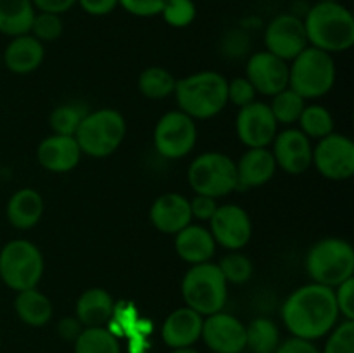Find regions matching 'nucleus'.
Returning a JSON list of instances; mask_svg holds the SVG:
<instances>
[{
    "mask_svg": "<svg viewBox=\"0 0 354 353\" xmlns=\"http://www.w3.org/2000/svg\"><path fill=\"white\" fill-rule=\"evenodd\" d=\"M339 310L334 287L311 282L294 291L282 305V320L294 338L315 341L334 329Z\"/></svg>",
    "mask_w": 354,
    "mask_h": 353,
    "instance_id": "nucleus-1",
    "label": "nucleus"
},
{
    "mask_svg": "<svg viewBox=\"0 0 354 353\" xmlns=\"http://www.w3.org/2000/svg\"><path fill=\"white\" fill-rule=\"evenodd\" d=\"M303 23L308 44L327 54L346 52L354 45V16L341 2L313 3Z\"/></svg>",
    "mask_w": 354,
    "mask_h": 353,
    "instance_id": "nucleus-2",
    "label": "nucleus"
},
{
    "mask_svg": "<svg viewBox=\"0 0 354 353\" xmlns=\"http://www.w3.org/2000/svg\"><path fill=\"white\" fill-rule=\"evenodd\" d=\"M228 80L216 71H199L176 80L175 97L180 111L192 120H209L228 104Z\"/></svg>",
    "mask_w": 354,
    "mask_h": 353,
    "instance_id": "nucleus-3",
    "label": "nucleus"
},
{
    "mask_svg": "<svg viewBox=\"0 0 354 353\" xmlns=\"http://www.w3.org/2000/svg\"><path fill=\"white\" fill-rule=\"evenodd\" d=\"M127 135V121L123 114L111 107L86 113L76 130L75 138L82 154L92 158H106L116 152Z\"/></svg>",
    "mask_w": 354,
    "mask_h": 353,
    "instance_id": "nucleus-4",
    "label": "nucleus"
},
{
    "mask_svg": "<svg viewBox=\"0 0 354 353\" xmlns=\"http://www.w3.org/2000/svg\"><path fill=\"white\" fill-rule=\"evenodd\" d=\"M182 298L185 307L192 308L203 317L223 310L228 298V282L218 263L206 262L192 265L183 275Z\"/></svg>",
    "mask_w": 354,
    "mask_h": 353,
    "instance_id": "nucleus-5",
    "label": "nucleus"
},
{
    "mask_svg": "<svg viewBox=\"0 0 354 353\" xmlns=\"http://www.w3.org/2000/svg\"><path fill=\"white\" fill-rule=\"evenodd\" d=\"M306 272L313 282L327 287H335L351 279L354 273L353 246L339 237L315 242L306 256Z\"/></svg>",
    "mask_w": 354,
    "mask_h": 353,
    "instance_id": "nucleus-6",
    "label": "nucleus"
},
{
    "mask_svg": "<svg viewBox=\"0 0 354 353\" xmlns=\"http://www.w3.org/2000/svg\"><path fill=\"white\" fill-rule=\"evenodd\" d=\"M335 83V62L332 54L308 45L289 66V89L304 100L324 97Z\"/></svg>",
    "mask_w": 354,
    "mask_h": 353,
    "instance_id": "nucleus-7",
    "label": "nucleus"
},
{
    "mask_svg": "<svg viewBox=\"0 0 354 353\" xmlns=\"http://www.w3.org/2000/svg\"><path fill=\"white\" fill-rule=\"evenodd\" d=\"M44 256L28 239H12L0 249V279L9 289H33L44 275Z\"/></svg>",
    "mask_w": 354,
    "mask_h": 353,
    "instance_id": "nucleus-8",
    "label": "nucleus"
},
{
    "mask_svg": "<svg viewBox=\"0 0 354 353\" xmlns=\"http://www.w3.org/2000/svg\"><path fill=\"white\" fill-rule=\"evenodd\" d=\"M187 180L196 194L214 199L225 197L237 190L235 161L223 152H203L190 163Z\"/></svg>",
    "mask_w": 354,
    "mask_h": 353,
    "instance_id": "nucleus-9",
    "label": "nucleus"
},
{
    "mask_svg": "<svg viewBox=\"0 0 354 353\" xmlns=\"http://www.w3.org/2000/svg\"><path fill=\"white\" fill-rule=\"evenodd\" d=\"M197 142L196 120L182 111L162 114L154 128V147L162 158L180 159L189 154Z\"/></svg>",
    "mask_w": 354,
    "mask_h": 353,
    "instance_id": "nucleus-10",
    "label": "nucleus"
},
{
    "mask_svg": "<svg viewBox=\"0 0 354 353\" xmlns=\"http://www.w3.org/2000/svg\"><path fill=\"white\" fill-rule=\"evenodd\" d=\"M328 180H348L354 175V144L349 137L332 132L313 147V163Z\"/></svg>",
    "mask_w": 354,
    "mask_h": 353,
    "instance_id": "nucleus-11",
    "label": "nucleus"
},
{
    "mask_svg": "<svg viewBox=\"0 0 354 353\" xmlns=\"http://www.w3.org/2000/svg\"><path fill=\"white\" fill-rule=\"evenodd\" d=\"M266 51L283 61H292L308 47L306 30L303 17L297 14H279L268 23L265 30Z\"/></svg>",
    "mask_w": 354,
    "mask_h": 353,
    "instance_id": "nucleus-12",
    "label": "nucleus"
},
{
    "mask_svg": "<svg viewBox=\"0 0 354 353\" xmlns=\"http://www.w3.org/2000/svg\"><path fill=\"white\" fill-rule=\"evenodd\" d=\"M209 232L221 248L239 251L251 241V217L239 204H221L211 217Z\"/></svg>",
    "mask_w": 354,
    "mask_h": 353,
    "instance_id": "nucleus-13",
    "label": "nucleus"
},
{
    "mask_svg": "<svg viewBox=\"0 0 354 353\" xmlns=\"http://www.w3.org/2000/svg\"><path fill=\"white\" fill-rule=\"evenodd\" d=\"M277 127L279 123L268 104L258 102V100L241 107L235 120L239 141L249 149L272 145L277 135Z\"/></svg>",
    "mask_w": 354,
    "mask_h": 353,
    "instance_id": "nucleus-14",
    "label": "nucleus"
},
{
    "mask_svg": "<svg viewBox=\"0 0 354 353\" xmlns=\"http://www.w3.org/2000/svg\"><path fill=\"white\" fill-rule=\"evenodd\" d=\"M245 78L252 83L256 93L273 97L289 87V64L268 51L256 52L245 66Z\"/></svg>",
    "mask_w": 354,
    "mask_h": 353,
    "instance_id": "nucleus-15",
    "label": "nucleus"
},
{
    "mask_svg": "<svg viewBox=\"0 0 354 353\" xmlns=\"http://www.w3.org/2000/svg\"><path fill=\"white\" fill-rule=\"evenodd\" d=\"M201 338L214 353H242L245 350V325L235 315L221 310L204 318Z\"/></svg>",
    "mask_w": 354,
    "mask_h": 353,
    "instance_id": "nucleus-16",
    "label": "nucleus"
},
{
    "mask_svg": "<svg viewBox=\"0 0 354 353\" xmlns=\"http://www.w3.org/2000/svg\"><path fill=\"white\" fill-rule=\"evenodd\" d=\"M272 154L277 168H282L289 175H301L313 163V145L299 128H287L273 138Z\"/></svg>",
    "mask_w": 354,
    "mask_h": 353,
    "instance_id": "nucleus-17",
    "label": "nucleus"
},
{
    "mask_svg": "<svg viewBox=\"0 0 354 353\" xmlns=\"http://www.w3.org/2000/svg\"><path fill=\"white\" fill-rule=\"evenodd\" d=\"M149 218L159 232L168 235L178 234L194 220L190 213V201L176 192H166L159 196L152 203Z\"/></svg>",
    "mask_w": 354,
    "mask_h": 353,
    "instance_id": "nucleus-18",
    "label": "nucleus"
},
{
    "mask_svg": "<svg viewBox=\"0 0 354 353\" xmlns=\"http://www.w3.org/2000/svg\"><path fill=\"white\" fill-rule=\"evenodd\" d=\"M37 159L41 168L52 173L71 172L82 159V151L75 137L50 135L44 138L37 149Z\"/></svg>",
    "mask_w": 354,
    "mask_h": 353,
    "instance_id": "nucleus-19",
    "label": "nucleus"
},
{
    "mask_svg": "<svg viewBox=\"0 0 354 353\" xmlns=\"http://www.w3.org/2000/svg\"><path fill=\"white\" fill-rule=\"evenodd\" d=\"M204 317L192 308L182 307L168 315L162 322L161 338L169 348H187L201 339Z\"/></svg>",
    "mask_w": 354,
    "mask_h": 353,
    "instance_id": "nucleus-20",
    "label": "nucleus"
},
{
    "mask_svg": "<svg viewBox=\"0 0 354 353\" xmlns=\"http://www.w3.org/2000/svg\"><path fill=\"white\" fill-rule=\"evenodd\" d=\"M237 170V189L248 190L252 187H261L273 179L277 172V163L268 147L248 149L235 163Z\"/></svg>",
    "mask_w": 354,
    "mask_h": 353,
    "instance_id": "nucleus-21",
    "label": "nucleus"
},
{
    "mask_svg": "<svg viewBox=\"0 0 354 353\" xmlns=\"http://www.w3.org/2000/svg\"><path fill=\"white\" fill-rule=\"evenodd\" d=\"M175 251L180 258L190 265L211 262L216 251V242L209 228L203 225H187L175 234Z\"/></svg>",
    "mask_w": 354,
    "mask_h": 353,
    "instance_id": "nucleus-22",
    "label": "nucleus"
},
{
    "mask_svg": "<svg viewBox=\"0 0 354 353\" xmlns=\"http://www.w3.org/2000/svg\"><path fill=\"white\" fill-rule=\"evenodd\" d=\"M44 44L30 33L10 38L3 51V64L16 75H28L38 69L44 62Z\"/></svg>",
    "mask_w": 354,
    "mask_h": 353,
    "instance_id": "nucleus-23",
    "label": "nucleus"
},
{
    "mask_svg": "<svg viewBox=\"0 0 354 353\" xmlns=\"http://www.w3.org/2000/svg\"><path fill=\"white\" fill-rule=\"evenodd\" d=\"M114 314V300L102 287H90L80 294L75 317L83 327H106Z\"/></svg>",
    "mask_w": 354,
    "mask_h": 353,
    "instance_id": "nucleus-24",
    "label": "nucleus"
},
{
    "mask_svg": "<svg viewBox=\"0 0 354 353\" xmlns=\"http://www.w3.org/2000/svg\"><path fill=\"white\" fill-rule=\"evenodd\" d=\"M41 215H44V197L31 187L16 190L7 201L6 217L14 228L28 230L40 221Z\"/></svg>",
    "mask_w": 354,
    "mask_h": 353,
    "instance_id": "nucleus-25",
    "label": "nucleus"
},
{
    "mask_svg": "<svg viewBox=\"0 0 354 353\" xmlns=\"http://www.w3.org/2000/svg\"><path fill=\"white\" fill-rule=\"evenodd\" d=\"M14 310L19 320L30 327H44L50 322L54 314L52 301L37 287L19 291L14 300Z\"/></svg>",
    "mask_w": 354,
    "mask_h": 353,
    "instance_id": "nucleus-26",
    "label": "nucleus"
},
{
    "mask_svg": "<svg viewBox=\"0 0 354 353\" xmlns=\"http://www.w3.org/2000/svg\"><path fill=\"white\" fill-rule=\"evenodd\" d=\"M35 14L31 0H0V33L10 38L30 33Z\"/></svg>",
    "mask_w": 354,
    "mask_h": 353,
    "instance_id": "nucleus-27",
    "label": "nucleus"
},
{
    "mask_svg": "<svg viewBox=\"0 0 354 353\" xmlns=\"http://www.w3.org/2000/svg\"><path fill=\"white\" fill-rule=\"evenodd\" d=\"M280 345V331L273 320L258 317L245 325V348L252 353H275Z\"/></svg>",
    "mask_w": 354,
    "mask_h": 353,
    "instance_id": "nucleus-28",
    "label": "nucleus"
},
{
    "mask_svg": "<svg viewBox=\"0 0 354 353\" xmlns=\"http://www.w3.org/2000/svg\"><path fill=\"white\" fill-rule=\"evenodd\" d=\"M175 87V76L161 66H151L138 76V90L149 99H166L173 96Z\"/></svg>",
    "mask_w": 354,
    "mask_h": 353,
    "instance_id": "nucleus-29",
    "label": "nucleus"
},
{
    "mask_svg": "<svg viewBox=\"0 0 354 353\" xmlns=\"http://www.w3.org/2000/svg\"><path fill=\"white\" fill-rule=\"evenodd\" d=\"M75 353H121V348L109 329L83 327L75 339Z\"/></svg>",
    "mask_w": 354,
    "mask_h": 353,
    "instance_id": "nucleus-30",
    "label": "nucleus"
},
{
    "mask_svg": "<svg viewBox=\"0 0 354 353\" xmlns=\"http://www.w3.org/2000/svg\"><path fill=\"white\" fill-rule=\"evenodd\" d=\"M297 123H299V130L308 138H317V141L334 132V118H332L330 111L324 106H318V104L304 106Z\"/></svg>",
    "mask_w": 354,
    "mask_h": 353,
    "instance_id": "nucleus-31",
    "label": "nucleus"
},
{
    "mask_svg": "<svg viewBox=\"0 0 354 353\" xmlns=\"http://www.w3.org/2000/svg\"><path fill=\"white\" fill-rule=\"evenodd\" d=\"M88 109L82 104H62L57 106L48 116V125L55 135H69L75 137L80 123L86 116Z\"/></svg>",
    "mask_w": 354,
    "mask_h": 353,
    "instance_id": "nucleus-32",
    "label": "nucleus"
},
{
    "mask_svg": "<svg viewBox=\"0 0 354 353\" xmlns=\"http://www.w3.org/2000/svg\"><path fill=\"white\" fill-rule=\"evenodd\" d=\"M268 106L272 109L273 116H275L277 123L294 125L297 123L306 104H304V99L299 93H296L292 89L287 87L286 90L273 96L272 104H268Z\"/></svg>",
    "mask_w": 354,
    "mask_h": 353,
    "instance_id": "nucleus-33",
    "label": "nucleus"
},
{
    "mask_svg": "<svg viewBox=\"0 0 354 353\" xmlns=\"http://www.w3.org/2000/svg\"><path fill=\"white\" fill-rule=\"evenodd\" d=\"M221 273L227 279L228 284H244L251 279L252 275V262L245 255H241V253L234 251L230 255L223 256L221 262L218 263Z\"/></svg>",
    "mask_w": 354,
    "mask_h": 353,
    "instance_id": "nucleus-34",
    "label": "nucleus"
},
{
    "mask_svg": "<svg viewBox=\"0 0 354 353\" xmlns=\"http://www.w3.org/2000/svg\"><path fill=\"white\" fill-rule=\"evenodd\" d=\"M62 33H64V23H62L61 14L40 12V10H37L30 35H33L37 40L45 44V42H55L57 38H61Z\"/></svg>",
    "mask_w": 354,
    "mask_h": 353,
    "instance_id": "nucleus-35",
    "label": "nucleus"
},
{
    "mask_svg": "<svg viewBox=\"0 0 354 353\" xmlns=\"http://www.w3.org/2000/svg\"><path fill=\"white\" fill-rule=\"evenodd\" d=\"M161 16L169 26L185 28L196 19L197 7L194 0H166Z\"/></svg>",
    "mask_w": 354,
    "mask_h": 353,
    "instance_id": "nucleus-36",
    "label": "nucleus"
},
{
    "mask_svg": "<svg viewBox=\"0 0 354 353\" xmlns=\"http://www.w3.org/2000/svg\"><path fill=\"white\" fill-rule=\"evenodd\" d=\"M324 353H354V320H342L328 332Z\"/></svg>",
    "mask_w": 354,
    "mask_h": 353,
    "instance_id": "nucleus-37",
    "label": "nucleus"
},
{
    "mask_svg": "<svg viewBox=\"0 0 354 353\" xmlns=\"http://www.w3.org/2000/svg\"><path fill=\"white\" fill-rule=\"evenodd\" d=\"M228 102H232L237 107H244L248 104L254 102L256 100V90L252 87V83L249 82L245 76H237L232 82H228L227 89Z\"/></svg>",
    "mask_w": 354,
    "mask_h": 353,
    "instance_id": "nucleus-38",
    "label": "nucleus"
},
{
    "mask_svg": "<svg viewBox=\"0 0 354 353\" xmlns=\"http://www.w3.org/2000/svg\"><path fill=\"white\" fill-rule=\"evenodd\" d=\"M335 305L344 320H354V277L334 287Z\"/></svg>",
    "mask_w": 354,
    "mask_h": 353,
    "instance_id": "nucleus-39",
    "label": "nucleus"
},
{
    "mask_svg": "<svg viewBox=\"0 0 354 353\" xmlns=\"http://www.w3.org/2000/svg\"><path fill=\"white\" fill-rule=\"evenodd\" d=\"M166 0H118V6L123 7L128 14L137 17L159 16Z\"/></svg>",
    "mask_w": 354,
    "mask_h": 353,
    "instance_id": "nucleus-40",
    "label": "nucleus"
},
{
    "mask_svg": "<svg viewBox=\"0 0 354 353\" xmlns=\"http://www.w3.org/2000/svg\"><path fill=\"white\" fill-rule=\"evenodd\" d=\"M218 203L214 197L209 196H201V194H196L192 201H190V213H192V218L201 221H209L211 217L216 211Z\"/></svg>",
    "mask_w": 354,
    "mask_h": 353,
    "instance_id": "nucleus-41",
    "label": "nucleus"
},
{
    "mask_svg": "<svg viewBox=\"0 0 354 353\" xmlns=\"http://www.w3.org/2000/svg\"><path fill=\"white\" fill-rule=\"evenodd\" d=\"M83 12L90 14V16H107L113 12L118 7V0H76Z\"/></svg>",
    "mask_w": 354,
    "mask_h": 353,
    "instance_id": "nucleus-42",
    "label": "nucleus"
},
{
    "mask_svg": "<svg viewBox=\"0 0 354 353\" xmlns=\"http://www.w3.org/2000/svg\"><path fill=\"white\" fill-rule=\"evenodd\" d=\"M275 353H320L317 346L313 345V341H308V339L301 338H290L287 341L280 343L279 348L275 350Z\"/></svg>",
    "mask_w": 354,
    "mask_h": 353,
    "instance_id": "nucleus-43",
    "label": "nucleus"
},
{
    "mask_svg": "<svg viewBox=\"0 0 354 353\" xmlns=\"http://www.w3.org/2000/svg\"><path fill=\"white\" fill-rule=\"evenodd\" d=\"M31 2L40 12L61 14V16L76 6V0H31Z\"/></svg>",
    "mask_w": 354,
    "mask_h": 353,
    "instance_id": "nucleus-44",
    "label": "nucleus"
},
{
    "mask_svg": "<svg viewBox=\"0 0 354 353\" xmlns=\"http://www.w3.org/2000/svg\"><path fill=\"white\" fill-rule=\"evenodd\" d=\"M83 331V325L80 324V320L76 317H64L59 320L57 324V334L61 336L66 341H73L78 338L80 332Z\"/></svg>",
    "mask_w": 354,
    "mask_h": 353,
    "instance_id": "nucleus-45",
    "label": "nucleus"
},
{
    "mask_svg": "<svg viewBox=\"0 0 354 353\" xmlns=\"http://www.w3.org/2000/svg\"><path fill=\"white\" fill-rule=\"evenodd\" d=\"M173 353H199L197 350H194L192 346H187V348H176L173 350Z\"/></svg>",
    "mask_w": 354,
    "mask_h": 353,
    "instance_id": "nucleus-46",
    "label": "nucleus"
},
{
    "mask_svg": "<svg viewBox=\"0 0 354 353\" xmlns=\"http://www.w3.org/2000/svg\"><path fill=\"white\" fill-rule=\"evenodd\" d=\"M317 2H341V0H317Z\"/></svg>",
    "mask_w": 354,
    "mask_h": 353,
    "instance_id": "nucleus-47",
    "label": "nucleus"
}]
</instances>
